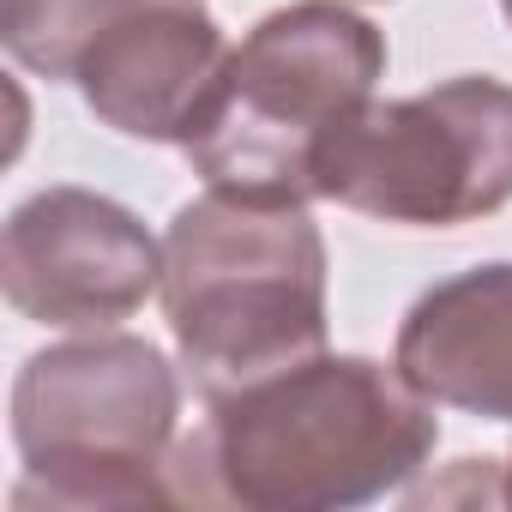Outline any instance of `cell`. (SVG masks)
Here are the masks:
<instances>
[{
    "label": "cell",
    "instance_id": "cell-1",
    "mask_svg": "<svg viewBox=\"0 0 512 512\" xmlns=\"http://www.w3.org/2000/svg\"><path fill=\"white\" fill-rule=\"evenodd\" d=\"M440 446L434 398L374 356H308L211 398L169 452V500L344 512L404 488Z\"/></svg>",
    "mask_w": 512,
    "mask_h": 512
},
{
    "label": "cell",
    "instance_id": "cell-5",
    "mask_svg": "<svg viewBox=\"0 0 512 512\" xmlns=\"http://www.w3.org/2000/svg\"><path fill=\"white\" fill-rule=\"evenodd\" d=\"M314 193L404 229H458L512 199V85L464 73L356 109L314 157Z\"/></svg>",
    "mask_w": 512,
    "mask_h": 512
},
{
    "label": "cell",
    "instance_id": "cell-6",
    "mask_svg": "<svg viewBox=\"0 0 512 512\" xmlns=\"http://www.w3.org/2000/svg\"><path fill=\"white\" fill-rule=\"evenodd\" d=\"M0 290L37 326L109 332L163 290V241L103 193L49 187L0 229Z\"/></svg>",
    "mask_w": 512,
    "mask_h": 512
},
{
    "label": "cell",
    "instance_id": "cell-3",
    "mask_svg": "<svg viewBox=\"0 0 512 512\" xmlns=\"http://www.w3.org/2000/svg\"><path fill=\"white\" fill-rule=\"evenodd\" d=\"M386 73V37L350 13V0H296L266 13L235 49L205 127L181 145L205 187L308 205L320 145L374 103Z\"/></svg>",
    "mask_w": 512,
    "mask_h": 512
},
{
    "label": "cell",
    "instance_id": "cell-7",
    "mask_svg": "<svg viewBox=\"0 0 512 512\" xmlns=\"http://www.w3.org/2000/svg\"><path fill=\"white\" fill-rule=\"evenodd\" d=\"M223 67L229 43L205 0H139L79 55L73 85L103 127L151 145H187L217 103Z\"/></svg>",
    "mask_w": 512,
    "mask_h": 512
},
{
    "label": "cell",
    "instance_id": "cell-4",
    "mask_svg": "<svg viewBox=\"0 0 512 512\" xmlns=\"http://www.w3.org/2000/svg\"><path fill=\"white\" fill-rule=\"evenodd\" d=\"M181 380L157 344L91 332L37 350L13 380L19 506H163Z\"/></svg>",
    "mask_w": 512,
    "mask_h": 512
},
{
    "label": "cell",
    "instance_id": "cell-8",
    "mask_svg": "<svg viewBox=\"0 0 512 512\" xmlns=\"http://www.w3.org/2000/svg\"><path fill=\"white\" fill-rule=\"evenodd\" d=\"M404 380L452 410L512 422V266H476L434 284L398 326Z\"/></svg>",
    "mask_w": 512,
    "mask_h": 512
},
{
    "label": "cell",
    "instance_id": "cell-2",
    "mask_svg": "<svg viewBox=\"0 0 512 512\" xmlns=\"http://www.w3.org/2000/svg\"><path fill=\"white\" fill-rule=\"evenodd\" d=\"M163 314L199 398L326 350V241L308 205L187 199L163 235Z\"/></svg>",
    "mask_w": 512,
    "mask_h": 512
},
{
    "label": "cell",
    "instance_id": "cell-11",
    "mask_svg": "<svg viewBox=\"0 0 512 512\" xmlns=\"http://www.w3.org/2000/svg\"><path fill=\"white\" fill-rule=\"evenodd\" d=\"M500 7H506V19H512V0H500Z\"/></svg>",
    "mask_w": 512,
    "mask_h": 512
},
{
    "label": "cell",
    "instance_id": "cell-9",
    "mask_svg": "<svg viewBox=\"0 0 512 512\" xmlns=\"http://www.w3.org/2000/svg\"><path fill=\"white\" fill-rule=\"evenodd\" d=\"M139 0H0L7 55L43 79H73L79 55Z\"/></svg>",
    "mask_w": 512,
    "mask_h": 512
},
{
    "label": "cell",
    "instance_id": "cell-10",
    "mask_svg": "<svg viewBox=\"0 0 512 512\" xmlns=\"http://www.w3.org/2000/svg\"><path fill=\"white\" fill-rule=\"evenodd\" d=\"M500 494H506V506H512V458L500 464Z\"/></svg>",
    "mask_w": 512,
    "mask_h": 512
}]
</instances>
